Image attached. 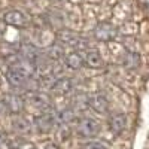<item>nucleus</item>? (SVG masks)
<instances>
[{
	"label": "nucleus",
	"instance_id": "f257e3e1",
	"mask_svg": "<svg viewBox=\"0 0 149 149\" xmlns=\"http://www.w3.org/2000/svg\"><path fill=\"white\" fill-rule=\"evenodd\" d=\"M57 40L60 45H63L64 48H72L74 51H81V49H90L88 42H86L82 36L78 33H74L72 30H61L57 34Z\"/></svg>",
	"mask_w": 149,
	"mask_h": 149
},
{
	"label": "nucleus",
	"instance_id": "f03ea898",
	"mask_svg": "<svg viewBox=\"0 0 149 149\" xmlns=\"http://www.w3.org/2000/svg\"><path fill=\"white\" fill-rule=\"evenodd\" d=\"M33 72L24 67H9L6 70V81L12 88H27Z\"/></svg>",
	"mask_w": 149,
	"mask_h": 149
},
{
	"label": "nucleus",
	"instance_id": "7ed1b4c3",
	"mask_svg": "<svg viewBox=\"0 0 149 149\" xmlns=\"http://www.w3.org/2000/svg\"><path fill=\"white\" fill-rule=\"evenodd\" d=\"M55 125H57V121H55V110L54 109L40 112L39 115H36L33 118V127L37 133H40V134L51 133Z\"/></svg>",
	"mask_w": 149,
	"mask_h": 149
},
{
	"label": "nucleus",
	"instance_id": "20e7f679",
	"mask_svg": "<svg viewBox=\"0 0 149 149\" xmlns=\"http://www.w3.org/2000/svg\"><path fill=\"white\" fill-rule=\"evenodd\" d=\"M100 133V124L94 118L82 116L76 122V134L82 139H93Z\"/></svg>",
	"mask_w": 149,
	"mask_h": 149
},
{
	"label": "nucleus",
	"instance_id": "39448f33",
	"mask_svg": "<svg viewBox=\"0 0 149 149\" xmlns=\"http://www.w3.org/2000/svg\"><path fill=\"white\" fill-rule=\"evenodd\" d=\"M24 98H26V102L30 103L33 107L39 109V110H42V112L52 109L51 98H49L45 93H42L40 90H30V91H27Z\"/></svg>",
	"mask_w": 149,
	"mask_h": 149
},
{
	"label": "nucleus",
	"instance_id": "423d86ee",
	"mask_svg": "<svg viewBox=\"0 0 149 149\" xmlns=\"http://www.w3.org/2000/svg\"><path fill=\"white\" fill-rule=\"evenodd\" d=\"M3 102L9 110V113L10 115H21L22 113V110L24 107H26V98H24L22 95L17 94V93H9L3 97Z\"/></svg>",
	"mask_w": 149,
	"mask_h": 149
},
{
	"label": "nucleus",
	"instance_id": "0eeeda50",
	"mask_svg": "<svg viewBox=\"0 0 149 149\" xmlns=\"http://www.w3.org/2000/svg\"><path fill=\"white\" fill-rule=\"evenodd\" d=\"M73 90H74V84H73V79L70 78L60 76V78L51 79L49 91L55 95H66V94H70Z\"/></svg>",
	"mask_w": 149,
	"mask_h": 149
},
{
	"label": "nucleus",
	"instance_id": "6e6552de",
	"mask_svg": "<svg viewBox=\"0 0 149 149\" xmlns=\"http://www.w3.org/2000/svg\"><path fill=\"white\" fill-rule=\"evenodd\" d=\"M17 52L22 58H26L27 61H30V63H33V64H37L45 57L43 52L36 45H33V43H21L18 46V49H17Z\"/></svg>",
	"mask_w": 149,
	"mask_h": 149
},
{
	"label": "nucleus",
	"instance_id": "1a4fd4ad",
	"mask_svg": "<svg viewBox=\"0 0 149 149\" xmlns=\"http://www.w3.org/2000/svg\"><path fill=\"white\" fill-rule=\"evenodd\" d=\"M93 34L98 42H110L116 37V27L110 22H100L93 30Z\"/></svg>",
	"mask_w": 149,
	"mask_h": 149
},
{
	"label": "nucleus",
	"instance_id": "9d476101",
	"mask_svg": "<svg viewBox=\"0 0 149 149\" xmlns=\"http://www.w3.org/2000/svg\"><path fill=\"white\" fill-rule=\"evenodd\" d=\"M88 106H90V109L97 112V113H107L109 100L103 93L95 91V93H91L88 95Z\"/></svg>",
	"mask_w": 149,
	"mask_h": 149
},
{
	"label": "nucleus",
	"instance_id": "9b49d317",
	"mask_svg": "<svg viewBox=\"0 0 149 149\" xmlns=\"http://www.w3.org/2000/svg\"><path fill=\"white\" fill-rule=\"evenodd\" d=\"M3 22L8 24V26L17 27V29H24V27L29 26V18L26 17L24 12L12 9V10H8L3 15Z\"/></svg>",
	"mask_w": 149,
	"mask_h": 149
},
{
	"label": "nucleus",
	"instance_id": "f8f14e48",
	"mask_svg": "<svg viewBox=\"0 0 149 149\" xmlns=\"http://www.w3.org/2000/svg\"><path fill=\"white\" fill-rule=\"evenodd\" d=\"M127 115L125 113H115L112 115L107 121V127H109V131L115 136H119L125 131L127 128Z\"/></svg>",
	"mask_w": 149,
	"mask_h": 149
},
{
	"label": "nucleus",
	"instance_id": "ddd939ff",
	"mask_svg": "<svg viewBox=\"0 0 149 149\" xmlns=\"http://www.w3.org/2000/svg\"><path fill=\"white\" fill-rule=\"evenodd\" d=\"M84 58H85V66H88L93 70H102L104 66V60L102 54L95 51V49H86L84 54Z\"/></svg>",
	"mask_w": 149,
	"mask_h": 149
},
{
	"label": "nucleus",
	"instance_id": "4468645a",
	"mask_svg": "<svg viewBox=\"0 0 149 149\" xmlns=\"http://www.w3.org/2000/svg\"><path fill=\"white\" fill-rule=\"evenodd\" d=\"M76 119V112L73 107H61L55 110V121L58 127H69V124Z\"/></svg>",
	"mask_w": 149,
	"mask_h": 149
},
{
	"label": "nucleus",
	"instance_id": "2eb2a0df",
	"mask_svg": "<svg viewBox=\"0 0 149 149\" xmlns=\"http://www.w3.org/2000/svg\"><path fill=\"white\" fill-rule=\"evenodd\" d=\"M64 63L70 70H81L85 66V58L84 54H81V51H72L69 54H66L64 57Z\"/></svg>",
	"mask_w": 149,
	"mask_h": 149
},
{
	"label": "nucleus",
	"instance_id": "dca6fc26",
	"mask_svg": "<svg viewBox=\"0 0 149 149\" xmlns=\"http://www.w3.org/2000/svg\"><path fill=\"white\" fill-rule=\"evenodd\" d=\"M12 128H14L15 133L19 134V136H27V134L31 133V130L34 127H33V122H30L29 119L18 115V116L14 118V121H12Z\"/></svg>",
	"mask_w": 149,
	"mask_h": 149
},
{
	"label": "nucleus",
	"instance_id": "f3484780",
	"mask_svg": "<svg viewBox=\"0 0 149 149\" xmlns=\"http://www.w3.org/2000/svg\"><path fill=\"white\" fill-rule=\"evenodd\" d=\"M43 55H45V58H46L48 61H58L60 58L66 57V55H64V46L60 45V43L51 45V46H48V48L45 49Z\"/></svg>",
	"mask_w": 149,
	"mask_h": 149
},
{
	"label": "nucleus",
	"instance_id": "a211bd4d",
	"mask_svg": "<svg viewBox=\"0 0 149 149\" xmlns=\"http://www.w3.org/2000/svg\"><path fill=\"white\" fill-rule=\"evenodd\" d=\"M122 64L127 70H136L140 64V57L137 52L134 51H128L125 55H124V60H122Z\"/></svg>",
	"mask_w": 149,
	"mask_h": 149
},
{
	"label": "nucleus",
	"instance_id": "6ab92c4d",
	"mask_svg": "<svg viewBox=\"0 0 149 149\" xmlns=\"http://www.w3.org/2000/svg\"><path fill=\"white\" fill-rule=\"evenodd\" d=\"M82 149H109V145L103 140H88L82 145Z\"/></svg>",
	"mask_w": 149,
	"mask_h": 149
},
{
	"label": "nucleus",
	"instance_id": "aec40b11",
	"mask_svg": "<svg viewBox=\"0 0 149 149\" xmlns=\"http://www.w3.org/2000/svg\"><path fill=\"white\" fill-rule=\"evenodd\" d=\"M0 149H12V142L0 131Z\"/></svg>",
	"mask_w": 149,
	"mask_h": 149
},
{
	"label": "nucleus",
	"instance_id": "412c9836",
	"mask_svg": "<svg viewBox=\"0 0 149 149\" xmlns=\"http://www.w3.org/2000/svg\"><path fill=\"white\" fill-rule=\"evenodd\" d=\"M6 113H9V110H8V107H6V104L3 102V98H2V100H0V118H3Z\"/></svg>",
	"mask_w": 149,
	"mask_h": 149
},
{
	"label": "nucleus",
	"instance_id": "4be33fe9",
	"mask_svg": "<svg viewBox=\"0 0 149 149\" xmlns=\"http://www.w3.org/2000/svg\"><path fill=\"white\" fill-rule=\"evenodd\" d=\"M43 149H60V148H58L55 143H48V145H46Z\"/></svg>",
	"mask_w": 149,
	"mask_h": 149
}]
</instances>
